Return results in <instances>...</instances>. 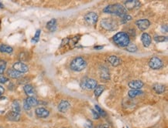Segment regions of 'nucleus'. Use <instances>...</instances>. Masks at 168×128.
Masks as SVG:
<instances>
[{
    "label": "nucleus",
    "instance_id": "37998d69",
    "mask_svg": "<svg viewBox=\"0 0 168 128\" xmlns=\"http://www.w3.org/2000/svg\"><path fill=\"white\" fill-rule=\"evenodd\" d=\"M127 128H129V127H127Z\"/></svg>",
    "mask_w": 168,
    "mask_h": 128
},
{
    "label": "nucleus",
    "instance_id": "f3484780",
    "mask_svg": "<svg viewBox=\"0 0 168 128\" xmlns=\"http://www.w3.org/2000/svg\"><path fill=\"white\" fill-rule=\"evenodd\" d=\"M153 89L157 93L161 94V93H164V91H165V86L163 84L156 83L153 86Z\"/></svg>",
    "mask_w": 168,
    "mask_h": 128
},
{
    "label": "nucleus",
    "instance_id": "a211bd4d",
    "mask_svg": "<svg viewBox=\"0 0 168 128\" xmlns=\"http://www.w3.org/2000/svg\"><path fill=\"white\" fill-rule=\"evenodd\" d=\"M7 73L8 75L11 78H13V79H18L22 77V73H19L18 71L15 70L14 69H9L7 71Z\"/></svg>",
    "mask_w": 168,
    "mask_h": 128
},
{
    "label": "nucleus",
    "instance_id": "f704fd0d",
    "mask_svg": "<svg viewBox=\"0 0 168 128\" xmlns=\"http://www.w3.org/2000/svg\"><path fill=\"white\" fill-rule=\"evenodd\" d=\"M84 128H93L92 123L90 120H87L85 124H84Z\"/></svg>",
    "mask_w": 168,
    "mask_h": 128
},
{
    "label": "nucleus",
    "instance_id": "ddd939ff",
    "mask_svg": "<svg viewBox=\"0 0 168 128\" xmlns=\"http://www.w3.org/2000/svg\"><path fill=\"white\" fill-rule=\"evenodd\" d=\"M141 41L145 47H150V45L151 44V36L148 33H143L141 35Z\"/></svg>",
    "mask_w": 168,
    "mask_h": 128
},
{
    "label": "nucleus",
    "instance_id": "39448f33",
    "mask_svg": "<svg viewBox=\"0 0 168 128\" xmlns=\"http://www.w3.org/2000/svg\"><path fill=\"white\" fill-rule=\"evenodd\" d=\"M81 86L83 89H87V90H93L97 86V82L94 79H89V78H85L82 80L81 83Z\"/></svg>",
    "mask_w": 168,
    "mask_h": 128
},
{
    "label": "nucleus",
    "instance_id": "6e6552de",
    "mask_svg": "<svg viewBox=\"0 0 168 128\" xmlns=\"http://www.w3.org/2000/svg\"><path fill=\"white\" fill-rule=\"evenodd\" d=\"M13 69L20 73H27V72H28V70H29V67H28L26 64L22 62H17L14 63Z\"/></svg>",
    "mask_w": 168,
    "mask_h": 128
},
{
    "label": "nucleus",
    "instance_id": "1a4fd4ad",
    "mask_svg": "<svg viewBox=\"0 0 168 128\" xmlns=\"http://www.w3.org/2000/svg\"><path fill=\"white\" fill-rule=\"evenodd\" d=\"M136 26H137L138 28L140 30L143 31V30H146V29H148L149 26H150V22L148 19H143L137 20L136 22Z\"/></svg>",
    "mask_w": 168,
    "mask_h": 128
},
{
    "label": "nucleus",
    "instance_id": "79ce46f5",
    "mask_svg": "<svg viewBox=\"0 0 168 128\" xmlns=\"http://www.w3.org/2000/svg\"><path fill=\"white\" fill-rule=\"evenodd\" d=\"M0 27H1V21H0Z\"/></svg>",
    "mask_w": 168,
    "mask_h": 128
},
{
    "label": "nucleus",
    "instance_id": "72a5a7b5",
    "mask_svg": "<svg viewBox=\"0 0 168 128\" xmlns=\"http://www.w3.org/2000/svg\"><path fill=\"white\" fill-rule=\"evenodd\" d=\"M23 108H24L25 111H30L31 109V106H30V105L26 102V100H24V102H23Z\"/></svg>",
    "mask_w": 168,
    "mask_h": 128
},
{
    "label": "nucleus",
    "instance_id": "c85d7f7f",
    "mask_svg": "<svg viewBox=\"0 0 168 128\" xmlns=\"http://www.w3.org/2000/svg\"><path fill=\"white\" fill-rule=\"evenodd\" d=\"M6 67V61L0 60V76L4 73Z\"/></svg>",
    "mask_w": 168,
    "mask_h": 128
},
{
    "label": "nucleus",
    "instance_id": "7c9ffc66",
    "mask_svg": "<svg viewBox=\"0 0 168 128\" xmlns=\"http://www.w3.org/2000/svg\"><path fill=\"white\" fill-rule=\"evenodd\" d=\"M154 40L157 42H162L166 41L167 37L162 36V35H156V36H154Z\"/></svg>",
    "mask_w": 168,
    "mask_h": 128
},
{
    "label": "nucleus",
    "instance_id": "2f4dec72",
    "mask_svg": "<svg viewBox=\"0 0 168 128\" xmlns=\"http://www.w3.org/2000/svg\"><path fill=\"white\" fill-rule=\"evenodd\" d=\"M132 19V17L130 16H129V15H126V16H124L122 17V19H121V22L122 23H125V22H128V21H130Z\"/></svg>",
    "mask_w": 168,
    "mask_h": 128
},
{
    "label": "nucleus",
    "instance_id": "2eb2a0df",
    "mask_svg": "<svg viewBox=\"0 0 168 128\" xmlns=\"http://www.w3.org/2000/svg\"><path fill=\"white\" fill-rule=\"evenodd\" d=\"M70 107V104L67 100H61L58 105V110L61 113H65Z\"/></svg>",
    "mask_w": 168,
    "mask_h": 128
},
{
    "label": "nucleus",
    "instance_id": "ea45409f",
    "mask_svg": "<svg viewBox=\"0 0 168 128\" xmlns=\"http://www.w3.org/2000/svg\"><path fill=\"white\" fill-rule=\"evenodd\" d=\"M102 48H103V47H94V49H96V50H98V49H102Z\"/></svg>",
    "mask_w": 168,
    "mask_h": 128
},
{
    "label": "nucleus",
    "instance_id": "412c9836",
    "mask_svg": "<svg viewBox=\"0 0 168 128\" xmlns=\"http://www.w3.org/2000/svg\"><path fill=\"white\" fill-rule=\"evenodd\" d=\"M26 100V102H27V104H29L30 105V106H37L38 105V100L37 99H36L35 97H29L27 99H25Z\"/></svg>",
    "mask_w": 168,
    "mask_h": 128
},
{
    "label": "nucleus",
    "instance_id": "20e7f679",
    "mask_svg": "<svg viewBox=\"0 0 168 128\" xmlns=\"http://www.w3.org/2000/svg\"><path fill=\"white\" fill-rule=\"evenodd\" d=\"M85 67H86V61L82 57L75 58L71 63V69L76 72L83 70Z\"/></svg>",
    "mask_w": 168,
    "mask_h": 128
},
{
    "label": "nucleus",
    "instance_id": "473e14b6",
    "mask_svg": "<svg viewBox=\"0 0 168 128\" xmlns=\"http://www.w3.org/2000/svg\"><path fill=\"white\" fill-rule=\"evenodd\" d=\"M91 112H92L93 117H94V119H95V120L99 119L100 116L98 115V113L95 111V110H91Z\"/></svg>",
    "mask_w": 168,
    "mask_h": 128
},
{
    "label": "nucleus",
    "instance_id": "0eeeda50",
    "mask_svg": "<svg viewBox=\"0 0 168 128\" xmlns=\"http://www.w3.org/2000/svg\"><path fill=\"white\" fill-rule=\"evenodd\" d=\"M84 19L89 25H95L98 21V16L94 12H90L84 16Z\"/></svg>",
    "mask_w": 168,
    "mask_h": 128
},
{
    "label": "nucleus",
    "instance_id": "b1692460",
    "mask_svg": "<svg viewBox=\"0 0 168 128\" xmlns=\"http://www.w3.org/2000/svg\"><path fill=\"white\" fill-rule=\"evenodd\" d=\"M105 90V86L99 85V86H96L95 88V95L96 97H98Z\"/></svg>",
    "mask_w": 168,
    "mask_h": 128
},
{
    "label": "nucleus",
    "instance_id": "423d86ee",
    "mask_svg": "<svg viewBox=\"0 0 168 128\" xmlns=\"http://www.w3.org/2000/svg\"><path fill=\"white\" fill-rule=\"evenodd\" d=\"M149 66L153 70H159V69L163 67L164 63L160 58L153 57L152 59H150V62H149Z\"/></svg>",
    "mask_w": 168,
    "mask_h": 128
},
{
    "label": "nucleus",
    "instance_id": "4468645a",
    "mask_svg": "<svg viewBox=\"0 0 168 128\" xmlns=\"http://www.w3.org/2000/svg\"><path fill=\"white\" fill-rule=\"evenodd\" d=\"M129 86L133 90H139L143 86V83L140 80H133L129 83Z\"/></svg>",
    "mask_w": 168,
    "mask_h": 128
},
{
    "label": "nucleus",
    "instance_id": "4c0bfd02",
    "mask_svg": "<svg viewBox=\"0 0 168 128\" xmlns=\"http://www.w3.org/2000/svg\"><path fill=\"white\" fill-rule=\"evenodd\" d=\"M4 91H5V90H4V88L2 87V86H0V97L3 94V93H4Z\"/></svg>",
    "mask_w": 168,
    "mask_h": 128
},
{
    "label": "nucleus",
    "instance_id": "a878e982",
    "mask_svg": "<svg viewBox=\"0 0 168 128\" xmlns=\"http://www.w3.org/2000/svg\"><path fill=\"white\" fill-rule=\"evenodd\" d=\"M126 51L128 52H131V53H134L137 50V47L136 46L134 43H129V45L126 47Z\"/></svg>",
    "mask_w": 168,
    "mask_h": 128
},
{
    "label": "nucleus",
    "instance_id": "f257e3e1",
    "mask_svg": "<svg viewBox=\"0 0 168 128\" xmlns=\"http://www.w3.org/2000/svg\"><path fill=\"white\" fill-rule=\"evenodd\" d=\"M104 12L106 13L113 14V15L121 16V17L127 15V9L122 5L119 4V3L109 5L105 8Z\"/></svg>",
    "mask_w": 168,
    "mask_h": 128
},
{
    "label": "nucleus",
    "instance_id": "4be33fe9",
    "mask_svg": "<svg viewBox=\"0 0 168 128\" xmlns=\"http://www.w3.org/2000/svg\"><path fill=\"white\" fill-rule=\"evenodd\" d=\"M13 51V49L11 47L9 46H7V45L2 44L0 46V52L1 53H12Z\"/></svg>",
    "mask_w": 168,
    "mask_h": 128
},
{
    "label": "nucleus",
    "instance_id": "6ab92c4d",
    "mask_svg": "<svg viewBox=\"0 0 168 128\" xmlns=\"http://www.w3.org/2000/svg\"><path fill=\"white\" fill-rule=\"evenodd\" d=\"M46 28L51 32H54L57 29V21L55 19H51L46 23Z\"/></svg>",
    "mask_w": 168,
    "mask_h": 128
},
{
    "label": "nucleus",
    "instance_id": "c9c22d12",
    "mask_svg": "<svg viewBox=\"0 0 168 128\" xmlns=\"http://www.w3.org/2000/svg\"><path fill=\"white\" fill-rule=\"evenodd\" d=\"M8 80H9V79L7 77H6L0 76V83H6Z\"/></svg>",
    "mask_w": 168,
    "mask_h": 128
},
{
    "label": "nucleus",
    "instance_id": "f03ea898",
    "mask_svg": "<svg viewBox=\"0 0 168 128\" xmlns=\"http://www.w3.org/2000/svg\"><path fill=\"white\" fill-rule=\"evenodd\" d=\"M113 40L116 45L119 47H127L129 43V36L126 33H118L113 36Z\"/></svg>",
    "mask_w": 168,
    "mask_h": 128
},
{
    "label": "nucleus",
    "instance_id": "a19ab883",
    "mask_svg": "<svg viewBox=\"0 0 168 128\" xmlns=\"http://www.w3.org/2000/svg\"><path fill=\"white\" fill-rule=\"evenodd\" d=\"M0 8H3V6H2L1 2H0Z\"/></svg>",
    "mask_w": 168,
    "mask_h": 128
},
{
    "label": "nucleus",
    "instance_id": "dca6fc26",
    "mask_svg": "<svg viewBox=\"0 0 168 128\" xmlns=\"http://www.w3.org/2000/svg\"><path fill=\"white\" fill-rule=\"evenodd\" d=\"M108 60L109 63L113 66H117L121 63V60H120L119 58L116 56H111L108 57Z\"/></svg>",
    "mask_w": 168,
    "mask_h": 128
},
{
    "label": "nucleus",
    "instance_id": "aec40b11",
    "mask_svg": "<svg viewBox=\"0 0 168 128\" xmlns=\"http://www.w3.org/2000/svg\"><path fill=\"white\" fill-rule=\"evenodd\" d=\"M24 91L25 93H27V95H28L29 97H33V95L34 94V90H33V86L30 85V84H27V85H25Z\"/></svg>",
    "mask_w": 168,
    "mask_h": 128
},
{
    "label": "nucleus",
    "instance_id": "9d476101",
    "mask_svg": "<svg viewBox=\"0 0 168 128\" xmlns=\"http://www.w3.org/2000/svg\"><path fill=\"white\" fill-rule=\"evenodd\" d=\"M36 115L40 118H46L50 115V112H49L46 109L44 108V107H38L36 109L35 111Z\"/></svg>",
    "mask_w": 168,
    "mask_h": 128
},
{
    "label": "nucleus",
    "instance_id": "393cba45",
    "mask_svg": "<svg viewBox=\"0 0 168 128\" xmlns=\"http://www.w3.org/2000/svg\"><path fill=\"white\" fill-rule=\"evenodd\" d=\"M142 93H143V92L139 90H132L129 91V97H131V98H134V97H137Z\"/></svg>",
    "mask_w": 168,
    "mask_h": 128
},
{
    "label": "nucleus",
    "instance_id": "58836bf2",
    "mask_svg": "<svg viewBox=\"0 0 168 128\" xmlns=\"http://www.w3.org/2000/svg\"><path fill=\"white\" fill-rule=\"evenodd\" d=\"M164 29H165V33H167V26H166V25L162 26V30L164 31Z\"/></svg>",
    "mask_w": 168,
    "mask_h": 128
},
{
    "label": "nucleus",
    "instance_id": "bb28decb",
    "mask_svg": "<svg viewBox=\"0 0 168 128\" xmlns=\"http://www.w3.org/2000/svg\"><path fill=\"white\" fill-rule=\"evenodd\" d=\"M95 111H96L98 113V115H99V116H102V117H105V116H106V113L105 112V111H103V110H102V109L99 106L95 105Z\"/></svg>",
    "mask_w": 168,
    "mask_h": 128
},
{
    "label": "nucleus",
    "instance_id": "5701e85b",
    "mask_svg": "<svg viewBox=\"0 0 168 128\" xmlns=\"http://www.w3.org/2000/svg\"><path fill=\"white\" fill-rule=\"evenodd\" d=\"M12 109H13V111H14V112L20 113V111H21V107H20V104L18 100L13 101V103L12 104Z\"/></svg>",
    "mask_w": 168,
    "mask_h": 128
},
{
    "label": "nucleus",
    "instance_id": "c756f323",
    "mask_svg": "<svg viewBox=\"0 0 168 128\" xmlns=\"http://www.w3.org/2000/svg\"><path fill=\"white\" fill-rule=\"evenodd\" d=\"M40 32H41V30L40 29H38L37 31L36 32V34L34 35V37L32 39V42H34V43H36V42H37L38 41H39V39H40Z\"/></svg>",
    "mask_w": 168,
    "mask_h": 128
},
{
    "label": "nucleus",
    "instance_id": "cd10ccee",
    "mask_svg": "<svg viewBox=\"0 0 168 128\" xmlns=\"http://www.w3.org/2000/svg\"><path fill=\"white\" fill-rule=\"evenodd\" d=\"M101 77L105 80H108L109 79V73H108V70L106 68L102 69V73H101Z\"/></svg>",
    "mask_w": 168,
    "mask_h": 128
},
{
    "label": "nucleus",
    "instance_id": "f8f14e48",
    "mask_svg": "<svg viewBox=\"0 0 168 128\" xmlns=\"http://www.w3.org/2000/svg\"><path fill=\"white\" fill-rule=\"evenodd\" d=\"M6 117L7 119L9 120H11V121H19L20 120V113H15L12 111L7 113Z\"/></svg>",
    "mask_w": 168,
    "mask_h": 128
},
{
    "label": "nucleus",
    "instance_id": "9b49d317",
    "mask_svg": "<svg viewBox=\"0 0 168 128\" xmlns=\"http://www.w3.org/2000/svg\"><path fill=\"white\" fill-rule=\"evenodd\" d=\"M125 6H126V9H137L140 6V2L136 0H129L127 2H125Z\"/></svg>",
    "mask_w": 168,
    "mask_h": 128
},
{
    "label": "nucleus",
    "instance_id": "e433bc0d",
    "mask_svg": "<svg viewBox=\"0 0 168 128\" xmlns=\"http://www.w3.org/2000/svg\"><path fill=\"white\" fill-rule=\"evenodd\" d=\"M96 128H109V125L108 124H100L96 127Z\"/></svg>",
    "mask_w": 168,
    "mask_h": 128
},
{
    "label": "nucleus",
    "instance_id": "7ed1b4c3",
    "mask_svg": "<svg viewBox=\"0 0 168 128\" xmlns=\"http://www.w3.org/2000/svg\"><path fill=\"white\" fill-rule=\"evenodd\" d=\"M101 25L104 29H105L106 30H109V31H115L119 27L117 21L113 19L112 18L103 19L101 22Z\"/></svg>",
    "mask_w": 168,
    "mask_h": 128
}]
</instances>
